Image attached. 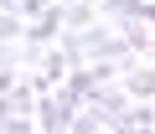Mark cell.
<instances>
[{
    "mask_svg": "<svg viewBox=\"0 0 155 134\" xmlns=\"http://www.w3.org/2000/svg\"><path fill=\"white\" fill-rule=\"evenodd\" d=\"M83 5H98V11H104V0H83Z\"/></svg>",
    "mask_w": 155,
    "mask_h": 134,
    "instance_id": "cell-8",
    "label": "cell"
},
{
    "mask_svg": "<svg viewBox=\"0 0 155 134\" xmlns=\"http://www.w3.org/2000/svg\"><path fill=\"white\" fill-rule=\"evenodd\" d=\"M83 108H88V103L78 98L72 88H52V93H41V103H36V129H41V134H67Z\"/></svg>",
    "mask_w": 155,
    "mask_h": 134,
    "instance_id": "cell-1",
    "label": "cell"
},
{
    "mask_svg": "<svg viewBox=\"0 0 155 134\" xmlns=\"http://www.w3.org/2000/svg\"><path fill=\"white\" fill-rule=\"evenodd\" d=\"M150 62H155V52H150Z\"/></svg>",
    "mask_w": 155,
    "mask_h": 134,
    "instance_id": "cell-11",
    "label": "cell"
},
{
    "mask_svg": "<svg viewBox=\"0 0 155 134\" xmlns=\"http://www.w3.org/2000/svg\"><path fill=\"white\" fill-rule=\"evenodd\" d=\"M140 134H155V124H150V129H140Z\"/></svg>",
    "mask_w": 155,
    "mask_h": 134,
    "instance_id": "cell-9",
    "label": "cell"
},
{
    "mask_svg": "<svg viewBox=\"0 0 155 134\" xmlns=\"http://www.w3.org/2000/svg\"><path fill=\"white\" fill-rule=\"evenodd\" d=\"M5 134H31V113H5Z\"/></svg>",
    "mask_w": 155,
    "mask_h": 134,
    "instance_id": "cell-6",
    "label": "cell"
},
{
    "mask_svg": "<svg viewBox=\"0 0 155 134\" xmlns=\"http://www.w3.org/2000/svg\"><path fill=\"white\" fill-rule=\"evenodd\" d=\"M36 103H41L36 78H21L16 88H5V113H31V119H36Z\"/></svg>",
    "mask_w": 155,
    "mask_h": 134,
    "instance_id": "cell-3",
    "label": "cell"
},
{
    "mask_svg": "<svg viewBox=\"0 0 155 134\" xmlns=\"http://www.w3.org/2000/svg\"><path fill=\"white\" fill-rule=\"evenodd\" d=\"M119 83H124V93H129L134 103L155 98V62H150V67H140V62H124V72H119Z\"/></svg>",
    "mask_w": 155,
    "mask_h": 134,
    "instance_id": "cell-2",
    "label": "cell"
},
{
    "mask_svg": "<svg viewBox=\"0 0 155 134\" xmlns=\"http://www.w3.org/2000/svg\"><path fill=\"white\" fill-rule=\"evenodd\" d=\"M0 5H5V11H16V5H21V0H0Z\"/></svg>",
    "mask_w": 155,
    "mask_h": 134,
    "instance_id": "cell-7",
    "label": "cell"
},
{
    "mask_svg": "<svg viewBox=\"0 0 155 134\" xmlns=\"http://www.w3.org/2000/svg\"><path fill=\"white\" fill-rule=\"evenodd\" d=\"M104 129H109L104 113H98V108H83V113H78V124H72L67 134H104Z\"/></svg>",
    "mask_w": 155,
    "mask_h": 134,
    "instance_id": "cell-5",
    "label": "cell"
},
{
    "mask_svg": "<svg viewBox=\"0 0 155 134\" xmlns=\"http://www.w3.org/2000/svg\"><path fill=\"white\" fill-rule=\"evenodd\" d=\"M150 124H155V108L129 103V108H119V113L109 119V134H140V129H150Z\"/></svg>",
    "mask_w": 155,
    "mask_h": 134,
    "instance_id": "cell-4",
    "label": "cell"
},
{
    "mask_svg": "<svg viewBox=\"0 0 155 134\" xmlns=\"http://www.w3.org/2000/svg\"><path fill=\"white\" fill-rule=\"evenodd\" d=\"M104 5H114V0H104Z\"/></svg>",
    "mask_w": 155,
    "mask_h": 134,
    "instance_id": "cell-10",
    "label": "cell"
}]
</instances>
